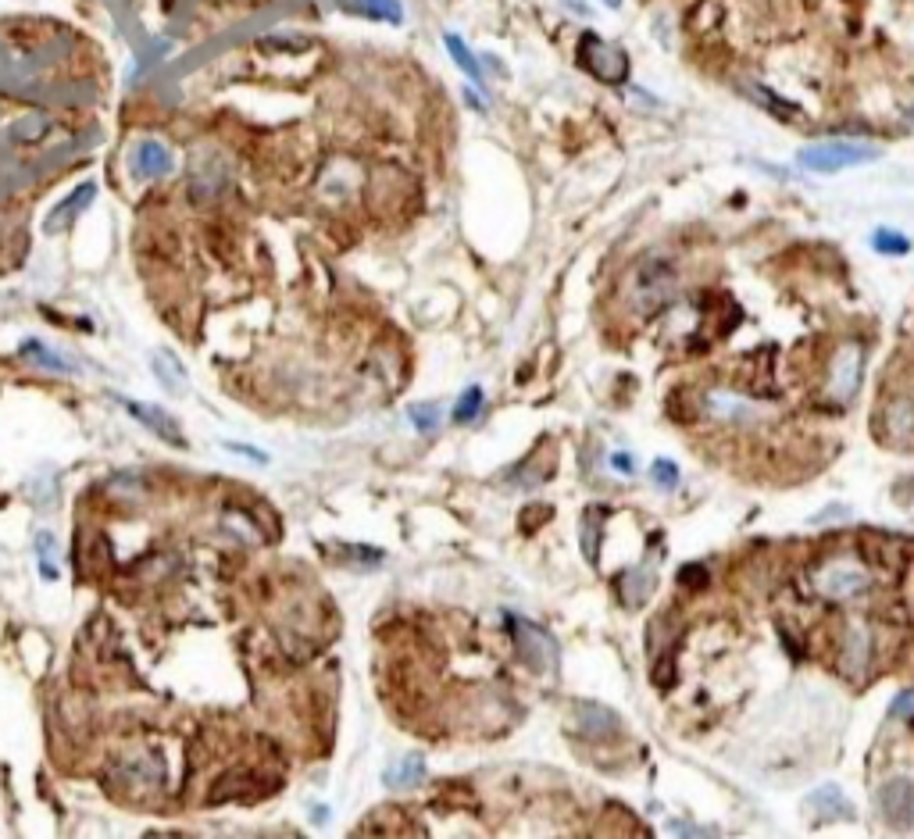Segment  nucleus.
I'll return each mask as SVG.
<instances>
[{
  "label": "nucleus",
  "instance_id": "obj_1",
  "mask_svg": "<svg viewBox=\"0 0 914 839\" xmlns=\"http://www.w3.org/2000/svg\"><path fill=\"white\" fill-rule=\"evenodd\" d=\"M675 286H679V272H675L672 261L657 258V254L643 258L640 265L632 268V275H629V304H632V311H640V315H654V311H661L668 300H672Z\"/></svg>",
  "mask_w": 914,
  "mask_h": 839
},
{
  "label": "nucleus",
  "instance_id": "obj_2",
  "mask_svg": "<svg viewBox=\"0 0 914 839\" xmlns=\"http://www.w3.org/2000/svg\"><path fill=\"white\" fill-rule=\"evenodd\" d=\"M882 158V147L865 140H822V143H807L800 147L797 161L807 172L818 175H832L843 172V168H857V165H872Z\"/></svg>",
  "mask_w": 914,
  "mask_h": 839
},
{
  "label": "nucleus",
  "instance_id": "obj_3",
  "mask_svg": "<svg viewBox=\"0 0 914 839\" xmlns=\"http://www.w3.org/2000/svg\"><path fill=\"white\" fill-rule=\"evenodd\" d=\"M815 590L825 600L847 604V600L865 597L872 590V575H868V568L857 557H832V561H825L815 572Z\"/></svg>",
  "mask_w": 914,
  "mask_h": 839
},
{
  "label": "nucleus",
  "instance_id": "obj_4",
  "mask_svg": "<svg viewBox=\"0 0 914 839\" xmlns=\"http://www.w3.org/2000/svg\"><path fill=\"white\" fill-rule=\"evenodd\" d=\"M579 65L597 75L600 83H625V75H629V58L597 33H586L579 40Z\"/></svg>",
  "mask_w": 914,
  "mask_h": 839
},
{
  "label": "nucleus",
  "instance_id": "obj_5",
  "mask_svg": "<svg viewBox=\"0 0 914 839\" xmlns=\"http://www.w3.org/2000/svg\"><path fill=\"white\" fill-rule=\"evenodd\" d=\"M875 807H879V818L890 825V829H897V832L911 829L914 825V782L904 779V775L890 779L879 793H875Z\"/></svg>",
  "mask_w": 914,
  "mask_h": 839
},
{
  "label": "nucleus",
  "instance_id": "obj_6",
  "mask_svg": "<svg viewBox=\"0 0 914 839\" xmlns=\"http://www.w3.org/2000/svg\"><path fill=\"white\" fill-rule=\"evenodd\" d=\"M861 365H865V350L857 347V343H847V347L836 350V358H832V365H829L832 400L847 404V400L854 397L857 386H861Z\"/></svg>",
  "mask_w": 914,
  "mask_h": 839
},
{
  "label": "nucleus",
  "instance_id": "obj_7",
  "mask_svg": "<svg viewBox=\"0 0 914 839\" xmlns=\"http://www.w3.org/2000/svg\"><path fill=\"white\" fill-rule=\"evenodd\" d=\"M704 411H707V418L729 422V425H750V422H757V418H765V408H761V404L740 397V393H725V390L707 393Z\"/></svg>",
  "mask_w": 914,
  "mask_h": 839
},
{
  "label": "nucleus",
  "instance_id": "obj_8",
  "mask_svg": "<svg viewBox=\"0 0 914 839\" xmlns=\"http://www.w3.org/2000/svg\"><path fill=\"white\" fill-rule=\"evenodd\" d=\"M118 404H122V408L129 411V415H133L140 425H147L158 440H165L168 447H186L183 429H179V422H175L168 411L154 408V404H143V400H133V397H118Z\"/></svg>",
  "mask_w": 914,
  "mask_h": 839
},
{
  "label": "nucleus",
  "instance_id": "obj_9",
  "mask_svg": "<svg viewBox=\"0 0 914 839\" xmlns=\"http://www.w3.org/2000/svg\"><path fill=\"white\" fill-rule=\"evenodd\" d=\"M868 665H872V636H868L865 625H850L847 640H843V654H840L843 675H847V679H861Z\"/></svg>",
  "mask_w": 914,
  "mask_h": 839
},
{
  "label": "nucleus",
  "instance_id": "obj_10",
  "mask_svg": "<svg viewBox=\"0 0 914 839\" xmlns=\"http://www.w3.org/2000/svg\"><path fill=\"white\" fill-rule=\"evenodd\" d=\"M882 422H886V440L897 447H914V397H893Z\"/></svg>",
  "mask_w": 914,
  "mask_h": 839
},
{
  "label": "nucleus",
  "instance_id": "obj_11",
  "mask_svg": "<svg viewBox=\"0 0 914 839\" xmlns=\"http://www.w3.org/2000/svg\"><path fill=\"white\" fill-rule=\"evenodd\" d=\"M172 168H175V158L165 143L143 140L140 147L133 150V172L143 175V179H165Z\"/></svg>",
  "mask_w": 914,
  "mask_h": 839
},
{
  "label": "nucleus",
  "instance_id": "obj_12",
  "mask_svg": "<svg viewBox=\"0 0 914 839\" xmlns=\"http://www.w3.org/2000/svg\"><path fill=\"white\" fill-rule=\"evenodd\" d=\"M150 372L158 375V383L165 386L172 397H183L186 393L190 375H186V365L179 361V354H172V350H158V354L150 358Z\"/></svg>",
  "mask_w": 914,
  "mask_h": 839
},
{
  "label": "nucleus",
  "instance_id": "obj_13",
  "mask_svg": "<svg viewBox=\"0 0 914 839\" xmlns=\"http://www.w3.org/2000/svg\"><path fill=\"white\" fill-rule=\"evenodd\" d=\"M518 625H522V632H525V640H522L525 661H529V665H536V668H550V665H554L557 650H554V643H550L547 632L532 629V625H525V622H518Z\"/></svg>",
  "mask_w": 914,
  "mask_h": 839
},
{
  "label": "nucleus",
  "instance_id": "obj_14",
  "mask_svg": "<svg viewBox=\"0 0 914 839\" xmlns=\"http://www.w3.org/2000/svg\"><path fill=\"white\" fill-rule=\"evenodd\" d=\"M807 804L815 807L818 815H832V818H850V800L843 797L840 786H822V790H815L811 797H807Z\"/></svg>",
  "mask_w": 914,
  "mask_h": 839
},
{
  "label": "nucleus",
  "instance_id": "obj_15",
  "mask_svg": "<svg viewBox=\"0 0 914 839\" xmlns=\"http://www.w3.org/2000/svg\"><path fill=\"white\" fill-rule=\"evenodd\" d=\"M443 43H447V50H450V58L457 61V68L465 75H472V83H482V68H479V58H475L472 50H468V43L461 40L457 33H447L443 36Z\"/></svg>",
  "mask_w": 914,
  "mask_h": 839
},
{
  "label": "nucleus",
  "instance_id": "obj_16",
  "mask_svg": "<svg viewBox=\"0 0 914 839\" xmlns=\"http://www.w3.org/2000/svg\"><path fill=\"white\" fill-rule=\"evenodd\" d=\"M650 590H654V568L650 565H643V568H636V572L625 575V604L640 607L643 600L650 597Z\"/></svg>",
  "mask_w": 914,
  "mask_h": 839
},
{
  "label": "nucleus",
  "instance_id": "obj_17",
  "mask_svg": "<svg viewBox=\"0 0 914 839\" xmlns=\"http://www.w3.org/2000/svg\"><path fill=\"white\" fill-rule=\"evenodd\" d=\"M90 200H93V186H90V183L79 186V190H75L72 197H68L65 204L58 208V215H50V218H47V229H50V233H58L61 225H65L68 218L79 215V208H83V204H90Z\"/></svg>",
  "mask_w": 914,
  "mask_h": 839
},
{
  "label": "nucleus",
  "instance_id": "obj_18",
  "mask_svg": "<svg viewBox=\"0 0 914 839\" xmlns=\"http://www.w3.org/2000/svg\"><path fill=\"white\" fill-rule=\"evenodd\" d=\"M22 358H29V361H36V365H47V368H54V372H68V361H61V358H54V350L50 347H43L40 340H29L22 347Z\"/></svg>",
  "mask_w": 914,
  "mask_h": 839
},
{
  "label": "nucleus",
  "instance_id": "obj_19",
  "mask_svg": "<svg viewBox=\"0 0 914 839\" xmlns=\"http://www.w3.org/2000/svg\"><path fill=\"white\" fill-rule=\"evenodd\" d=\"M872 247L879 250V254H907V250H911V240H907L904 233H897V229H879V233L872 236Z\"/></svg>",
  "mask_w": 914,
  "mask_h": 839
},
{
  "label": "nucleus",
  "instance_id": "obj_20",
  "mask_svg": "<svg viewBox=\"0 0 914 839\" xmlns=\"http://www.w3.org/2000/svg\"><path fill=\"white\" fill-rule=\"evenodd\" d=\"M418 775H422V761H418V757H404L400 765H393L390 772H386V779H390V786H411Z\"/></svg>",
  "mask_w": 914,
  "mask_h": 839
},
{
  "label": "nucleus",
  "instance_id": "obj_21",
  "mask_svg": "<svg viewBox=\"0 0 914 839\" xmlns=\"http://www.w3.org/2000/svg\"><path fill=\"white\" fill-rule=\"evenodd\" d=\"M479 408H482V390L479 386H472V390H465L461 393V400H457L454 422H472V418L479 415Z\"/></svg>",
  "mask_w": 914,
  "mask_h": 839
},
{
  "label": "nucleus",
  "instance_id": "obj_22",
  "mask_svg": "<svg viewBox=\"0 0 914 839\" xmlns=\"http://www.w3.org/2000/svg\"><path fill=\"white\" fill-rule=\"evenodd\" d=\"M750 90H754V93H757V100H761V104H765V108H772L779 118H790V115H797V108H793V104H786V100H779V93L765 90V86H750Z\"/></svg>",
  "mask_w": 914,
  "mask_h": 839
},
{
  "label": "nucleus",
  "instance_id": "obj_23",
  "mask_svg": "<svg viewBox=\"0 0 914 839\" xmlns=\"http://www.w3.org/2000/svg\"><path fill=\"white\" fill-rule=\"evenodd\" d=\"M650 479H654L661 490H675V486H679V468H675L672 461H654Z\"/></svg>",
  "mask_w": 914,
  "mask_h": 839
},
{
  "label": "nucleus",
  "instance_id": "obj_24",
  "mask_svg": "<svg viewBox=\"0 0 914 839\" xmlns=\"http://www.w3.org/2000/svg\"><path fill=\"white\" fill-rule=\"evenodd\" d=\"M411 422H415L418 429H433V425L440 422V411H436L433 404H418V408H411Z\"/></svg>",
  "mask_w": 914,
  "mask_h": 839
},
{
  "label": "nucleus",
  "instance_id": "obj_25",
  "mask_svg": "<svg viewBox=\"0 0 914 839\" xmlns=\"http://www.w3.org/2000/svg\"><path fill=\"white\" fill-rule=\"evenodd\" d=\"M358 8L365 11H375V15H390V18H400V4L397 0H358Z\"/></svg>",
  "mask_w": 914,
  "mask_h": 839
},
{
  "label": "nucleus",
  "instance_id": "obj_26",
  "mask_svg": "<svg viewBox=\"0 0 914 839\" xmlns=\"http://www.w3.org/2000/svg\"><path fill=\"white\" fill-rule=\"evenodd\" d=\"M611 465H615L622 475H632V472H636V457H632V454H615V457H611Z\"/></svg>",
  "mask_w": 914,
  "mask_h": 839
},
{
  "label": "nucleus",
  "instance_id": "obj_27",
  "mask_svg": "<svg viewBox=\"0 0 914 839\" xmlns=\"http://www.w3.org/2000/svg\"><path fill=\"white\" fill-rule=\"evenodd\" d=\"M907 711H914V693H904V697L890 707V715H907Z\"/></svg>",
  "mask_w": 914,
  "mask_h": 839
},
{
  "label": "nucleus",
  "instance_id": "obj_28",
  "mask_svg": "<svg viewBox=\"0 0 914 839\" xmlns=\"http://www.w3.org/2000/svg\"><path fill=\"white\" fill-rule=\"evenodd\" d=\"M225 447L233 450V454H243V457H254V461H265V454L261 450H254V447H240V443H225Z\"/></svg>",
  "mask_w": 914,
  "mask_h": 839
},
{
  "label": "nucleus",
  "instance_id": "obj_29",
  "mask_svg": "<svg viewBox=\"0 0 914 839\" xmlns=\"http://www.w3.org/2000/svg\"><path fill=\"white\" fill-rule=\"evenodd\" d=\"M600 4H607V8H622V0H600Z\"/></svg>",
  "mask_w": 914,
  "mask_h": 839
},
{
  "label": "nucleus",
  "instance_id": "obj_30",
  "mask_svg": "<svg viewBox=\"0 0 914 839\" xmlns=\"http://www.w3.org/2000/svg\"><path fill=\"white\" fill-rule=\"evenodd\" d=\"M911 725H914V718H911Z\"/></svg>",
  "mask_w": 914,
  "mask_h": 839
}]
</instances>
